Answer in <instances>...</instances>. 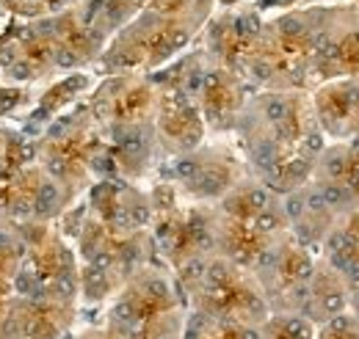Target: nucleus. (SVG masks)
<instances>
[{"mask_svg": "<svg viewBox=\"0 0 359 339\" xmlns=\"http://www.w3.org/2000/svg\"><path fill=\"white\" fill-rule=\"evenodd\" d=\"M193 182H196V188H199L202 193H210V196H213V193H218L224 185H227V177H224V171H215V168H213V171L199 174Z\"/></svg>", "mask_w": 359, "mask_h": 339, "instance_id": "nucleus-1", "label": "nucleus"}, {"mask_svg": "<svg viewBox=\"0 0 359 339\" xmlns=\"http://www.w3.org/2000/svg\"><path fill=\"white\" fill-rule=\"evenodd\" d=\"M254 163H257L263 171H274V163H276V149H274V143L271 141H263V143H257L254 146Z\"/></svg>", "mask_w": 359, "mask_h": 339, "instance_id": "nucleus-2", "label": "nucleus"}, {"mask_svg": "<svg viewBox=\"0 0 359 339\" xmlns=\"http://www.w3.org/2000/svg\"><path fill=\"white\" fill-rule=\"evenodd\" d=\"M55 202H58V191H55V185H42V191H39V196H36V213H39V215L53 213Z\"/></svg>", "mask_w": 359, "mask_h": 339, "instance_id": "nucleus-3", "label": "nucleus"}, {"mask_svg": "<svg viewBox=\"0 0 359 339\" xmlns=\"http://www.w3.org/2000/svg\"><path fill=\"white\" fill-rule=\"evenodd\" d=\"M102 290H105V276H102V270L91 268L89 273H86V292H89L91 298H97Z\"/></svg>", "mask_w": 359, "mask_h": 339, "instance_id": "nucleus-4", "label": "nucleus"}, {"mask_svg": "<svg viewBox=\"0 0 359 339\" xmlns=\"http://www.w3.org/2000/svg\"><path fill=\"white\" fill-rule=\"evenodd\" d=\"M285 339H310V326L304 320H287L285 323Z\"/></svg>", "mask_w": 359, "mask_h": 339, "instance_id": "nucleus-5", "label": "nucleus"}, {"mask_svg": "<svg viewBox=\"0 0 359 339\" xmlns=\"http://www.w3.org/2000/svg\"><path fill=\"white\" fill-rule=\"evenodd\" d=\"M265 116H268L271 121H276V124H282L287 116V102L285 100H271L268 105H265Z\"/></svg>", "mask_w": 359, "mask_h": 339, "instance_id": "nucleus-6", "label": "nucleus"}, {"mask_svg": "<svg viewBox=\"0 0 359 339\" xmlns=\"http://www.w3.org/2000/svg\"><path fill=\"white\" fill-rule=\"evenodd\" d=\"M122 152H125L127 157H141V152H144V141H141V135H138V132L127 135L125 141H122Z\"/></svg>", "mask_w": 359, "mask_h": 339, "instance_id": "nucleus-7", "label": "nucleus"}, {"mask_svg": "<svg viewBox=\"0 0 359 339\" xmlns=\"http://www.w3.org/2000/svg\"><path fill=\"white\" fill-rule=\"evenodd\" d=\"M246 202H249V207L251 210H260L263 213L265 207H268V202H271V196H268V191L265 188H254V191L246 196Z\"/></svg>", "mask_w": 359, "mask_h": 339, "instance_id": "nucleus-8", "label": "nucleus"}, {"mask_svg": "<svg viewBox=\"0 0 359 339\" xmlns=\"http://www.w3.org/2000/svg\"><path fill=\"white\" fill-rule=\"evenodd\" d=\"M321 193H323V202H326V207H337V204L346 202V191H343V188H337V185H326Z\"/></svg>", "mask_w": 359, "mask_h": 339, "instance_id": "nucleus-9", "label": "nucleus"}, {"mask_svg": "<svg viewBox=\"0 0 359 339\" xmlns=\"http://www.w3.org/2000/svg\"><path fill=\"white\" fill-rule=\"evenodd\" d=\"M53 290H55V295H61V298H72V292H75V281H72V276L69 273L55 276Z\"/></svg>", "mask_w": 359, "mask_h": 339, "instance_id": "nucleus-10", "label": "nucleus"}, {"mask_svg": "<svg viewBox=\"0 0 359 339\" xmlns=\"http://www.w3.org/2000/svg\"><path fill=\"white\" fill-rule=\"evenodd\" d=\"M307 171H310V163H307L304 157L287 163V179H301V177H307Z\"/></svg>", "mask_w": 359, "mask_h": 339, "instance_id": "nucleus-11", "label": "nucleus"}, {"mask_svg": "<svg viewBox=\"0 0 359 339\" xmlns=\"http://www.w3.org/2000/svg\"><path fill=\"white\" fill-rule=\"evenodd\" d=\"M257 17H240L235 19V30H238L240 36H251V33H257Z\"/></svg>", "mask_w": 359, "mask_h": 339, "instance_id": "nucleus-12", "label": "nucleus"}, {"mask_svg": "<svg viewBox=\"0 0 359 339\" xmlns=\"http://www.w3.org/2000/svg\"><path fill=\"white\" fill-rule=\"evenodd\" d=\"M285 213L290 215L293 221H299L301 218V213H304V196H290L285 202Z\"/></svg>", "mask_w": 359, "mask_h": 339, "instance_id": "nucleus-13", "label": "nucleus"}, {"mask_svg": "<svg viewBox=\"0 0 359 339\" xmlns=\"http://www.w3.org/2000/svg\"><path fill=\"white\" fill-rule=\"evenodd\" d=\"M207 281L210 284H224L227 281V268H224L221 262H215V265L207 268Z\"/></svg>", "mask_w": 359, "mask_h": 339, "instance_id": "nucleus-14", "label": "nucleus"}, {"mask_svg": "<svg viewBox=\"0 0 359 339\" xmlns=\"http://www.w3.org/2000/svg\"><path fill=\"white\" fill-rule=\"evenodd\" d=\"M276 224H279L276 215L268 213V210H263V213L257 215V229H260V232H271V229H276Z\"/></svg>", "mask_w": 359, "mask_h": 339, "instance_id": "nucleus-15", "label": "nucleus"}, {"mask_svg": "<svg viewBox=\"0 0 359 339\" xmlns=\"http://www.w3.org/2000/svg\"><path fill=\"white\" fill-rule=\"evenodd\" d=\"M279 28H282V33H287V36H299L301 30H304V25H301L296 17H285L279 22Z\"/></svg>", "mask_w": 359, "mask_h": 339, "instance_id": "nucleus-16", "label": "nucleus"}, {"mask_svg": "<svg viewBox=\"0 0 359 339\" xmlns=\"http://www.w3.org/2000/svg\"><path fill=\"white\" fill-rule=\"evenodd\" d=\"M304 207H310V210H315V213H321V210L326 207V202H323V193H321V191H312L310 196L304 199Z\"/></svg>", "mask_w": 359, "mask_h": 339, "instance_id": "nucleus-17", "label": "nucleus"}, {"mask_svg": "<svg viewBox=\"0 0 359 339\" xmlns=\"http://www.w3.org/2000/svg\"><path fill=\"white\" fill-rule=\"evenodd\" d=\"M177 177H182V179L196 177V163L193 160H180L177 163Z\"/></svg>", "mask_w": 359, "mask_h": 339, "instance_id": "nucleus-18", "label": "nucleus"}, {"mask_svg": "<svg viewBox=\"0 0 359 339\" xmlns=\"http://www.w3.org/2000/svg\"><path fill=\"white\" fill-rule=\"evenodd\" d=\"M351 251H337V254H332V265L340 270H348V265H351Z\"/></svg>", "mask_w": 359, "mask_h": 339, "instance_id": "nucleus-19", "label": "nucleus"}, {"mask_svg": "<svg viewBox=\"0 0 359 339\" xmlns=\"http://www.w3.org/2000/svg\"><path fill=\"white\" fill-rule=\"evenodd\" d=\"M147 292H150L152 298H166L169 295V287H166V281H150V284H147Z\"/></svg>", "mask_w": 359, "mask_h": 339, "instance_id": "nucleus-20", "label": "nucleus"}, {"mask_svg": "<svg viewBox=\"0 0 359 339\" xmlns=\"http://www.w3.org/2000/svg\"><path fill=\"white\" fill-rule=\"evenodd\" d=\"M310 273H312V268H310V262H307V259H299V262H296L293 276H296L299 281H307V279H310Z\"/></svg>", "mask_w": 359, "mask_h": 339, "instance_id": "nucleus-21", "label": "nucleus"}, {"mask_svg": "<svg viewBox=\"0 0 359 339\" xmlns=\"http://www.w3.org/2000/svg\"><path fill=\"white\" fill-rule=\"evenodd\" d=\"M348 328H351V320L343 317V315H337V317H332V320H329V331H335V334L348 331Z\"/></svg>", "mask_w": 359, "mask_h": 339, "instance_id": "nucleus-22", "label": "nucleus"}, {"mask_svg": "<svg viewBox=\"0 0 359 339\" xmlns=\"http://www.w3.org/2000/svg\"><path fill=\"white\" fill-rule=\"evenodd\" d=\"M326 168H329V174H335V177L346 171V163H343V155H340V152H335V155H332V160L326 163Z\"/></svg>", "mask_w": 359, "mask_h": 339, "instance_id": "nucleus-23", "label": "nucleus"}, {"mask_svg": "<svg viewBox=\"0 0 359 339\" xmlns=\"http://www.w3.org/2000/svg\"><path fill=\"white\" fill-rule=\"evenodd\" d=\"M304 149H307V152H321V149H323L321 135H318V132H310V135L304 138Z\"/></svg>", "mask_w": 359, "mask_h": 339, "instance_id": "nucleus-24", "label": "nucleus"}, {"mask_svg": "<svg viewBox=\"0 0 359 339\" xmlns=\"http://www.w3.org/2000/svg\"><path fill=\"white\" fill-rule=\"evenodd\" d=\"M114 315H116V320H119V323H133V320H136V317H133V306H130V304L116 306Z\"/></svg>", "mask_w": 359, "mask_h": 339, "instance_id": "nucleus-25", "label": "nucleus"}, {"mask_svg": "<svg viewBox=\"0 0 359 339\" xmlns=\"http://www.w3.org/2000/svg\"><path fill=\"white\" fill-rule=\"evenodd\" d=\"M202 273H204V265L199 259H193V262H188V265H185V279H199Z\"/></svg>", "mask_w": 359, "mask_h": 339, "instance_id": "nucleus-26", "label": "nucleus"}, {"mask_svg": "<svg viewBox=\"0 0 359 339\" xmlns=\"http://www.w3.org/2000/svg\"><path fill=\"white\" fill-rule=\"evenodd\" d=\"M321 55L326 61H337V58H340V47H337L335 42H326V44H323V50H321Z\"/></svg>", "mask_w": 359, "mask_h": 339, "instance_id": "nucleus-27", "label": "nucleus"}, {"mask_svg": "<svg viewBox=\"0 0 359 339\" xmlns=\"http://www.w3.org/2000/svg\"><path fill=\"white\" fill-rule=\"evenodd\" d=\"M55 64L58 66H72L75 64V55H72L69 50H58V53H55Z\"/></svg>", "mask_w": 359, "mask_h": 339, "instance_id": "nucleus-28", "label": "nucleus"}, {"mask_svg": "<svg viewBox=\"0 0 359 339\" xmlns=\"http://www.w3.org/2000/svg\"><path fill=\"white\" fill-rule=\"evenodd\" d=\"M326 309H329V312H340V309H343V298L337 295V292L326 295Z\"/></svg>", "mask_w": 359, "mask_h": 339, "instance_id": "nucleus-29", "label": "nucleus"}, {"mask_svg": "<svg viewBox=\"0 0 359 339\" xmlns=\"http://www.w3.org/2000/svg\"><path fill=\"white\" fill-rule=\"evenodd\" d=\"M276 259H279V254H276V251H263V254H260V265H263V268L276 265Z\"/></svg>", "mask_w": 359, "mask_h": 339, "instance_id": "nucleus-30", "label": "nucleus"}, {"mask_svg": "<svg viewBox=\"0 0 359 339\" xmlns=\"http://www.w3.org/2000/svg\"><path fill=\"white\" fill-rule=\"evenodd\" d=\"M108 265H111V254H105V251L94 254V268H97V270H105Z\"/></svg>", "mask_w": 359, "mask_h": 339, "instance_id": "nucleus-31", "label": "nucleus"}, {"mask_svg": "<svg viewBox=\"0 0 359 339\" xmlns=\"http://www.w3.org/2000/svg\"><path fill=\"white\" fill-rule=\"evenodd\" d=\"M268 75H271V66H268V64H260V61H257V64H254V78H257V80H265Z\"/></svg>", "mask_w": 359, "mask_h": 339, "instance_id": "nucleus-32", "label": "nucleus"}, {"mask_svg": "<svg viewBox=\"0 0 359 339\" xmlns=\"http://www.w3.org/2000/svg\"><path fill=\"white\" fill-rule=\"evenodd\" d=\"M11 75H14V78H19V80L28 78V66H25V64H14L11 66Z\"/></svg>", "mask_w": 359, "mask_h": 339, "instance_id": "nucleus-33", "label": "nucleus"}, {"mask_svg": "<svg viewBox=\"0 0 359 339\" xmlns=\"http://www.w3.org/2000/svg\"><path fill=\"white\" fill-rule=\"evenodd\" d=\"M147 218H150V213H147L144 207H136V210H133V221H136V224H144Z\"/></svg>", "mask_w": 359, "mask_h": 339, "instance_id": "nucleus-34", "label": "nucleus"}, {"mask_svg": "<svg viewBox=\"0 0 359 339\" xmlns=\"http://www.w3.org/2000/svg\"><path fill=\"white\" fill-rule=\"evenodd\" d=\"M50 171H53V174H58V177H64V171H66V168H64V163H61V160H50Z\"/></svg>", "mask_w": 359, "mask_h": 339, "instance_id": "nucleus-35", "label": "nucleus"}, {"mask_svg": "<svg viewBox=\"0 0 359 339\" xmlns=\"http://www.w3.org/2000/svg\"><path fill=\"white\" fill-rule=\"evenodd\" d=\"M199 86H202V75H199V72H193V75H191V80H188V89H191V91H196Z\"/></svg>", "mask_w": 359, "mask_h": 339, "instance_id": "nucleus-36", "label": "nucleus"}, {"mask_svg": "<svg viewBox=\"0 0 359 339\" xmlns=\"http://www.w3.org/2000/svg\"><path fill=\"white\" fill-rule=\"evenodd\" d=\"M185 39H188L185 33H177V36L172 39V47H180V44H185Z\"/></svg>", "mask_w": 359, "mask_h": 339, "instance_id": "nucleus-37", "label": "nucleus"}, {"mask_svg": "<svg viewBox=\"0 0 359 339\" xmlns=\"http://www.w3.org/2000/svg\"><path fill=\"white\" fill-rule=\"evenodd\" d=\"M299 237H301V240H310V237H312L310 226H299Z\"/></svg>", "mask_w": 359, "mask_h": 339, "instance_id": "nucleus-38", "label": "nucleus"}, {"mask_svg": "<svg viewBox=\"0 0 359 339\" xmlns=\"http://www.w3.org/2000/svg\"><path fill=\"white\" fill-rule=\"evenodd\" d=\"M240 339H257V334H254V331H243V334H240Z\"/></svg>", "mask_w": 359, "mask_h": 339, "instance_id": "nucleus-39", "label": "nucleus"}, {"mask_svg": "<svg viewBox=\"0 0 359 339\" xmlns=\"http://www.w3.org/2000/svg\"><path fill=\"white\" fill-rule=\"evenodd\" d=\"M357 290H359V287H357ZM357 304H359V292H357Z\"/></svg>", "mask_w": 359, "mask_h": 339, "instance_id": "nucleus-40", "label": "nucleus"}, {"mask_svg": "<svg viewBox=\"0 0 359 339\" xmlns=\"http://www.w3.org/2000/svg\"><path fill=\"white\" fill-rule=\"evenodd\" d=\"M130 3H138V0H130Z\"/></svg>", "mask_w": 359, "mask_h": 339, "instance_id": "nucleus-41", "label": "nucleus"}]
</instances>
